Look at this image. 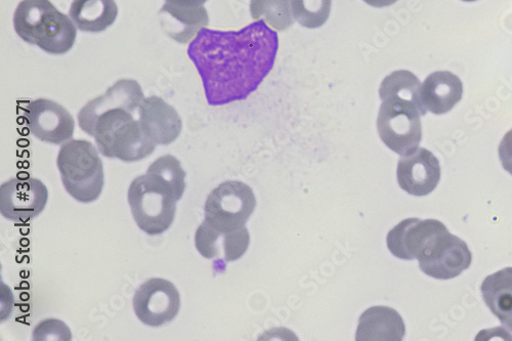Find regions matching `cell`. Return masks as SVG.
I'll return each mask as SVG.
<instances>
[{
    "mask_svg": "<svg viewBox=\"0 0 512 341\" xmlns=\"http://www.w3.org/2000/svg\"><path fill=\"white\" fill-rule=\"evenodd\" d=\"M387 243L394 257L404 261L418 260L420 270L432 278L456 271L467 247L443 223L414 218L402 221L391 230Z\"/></svg>",
    "mask_w": 512,
    "mask_h": 341,
    "instance_id": "3957f363",
    "label": "cell"
},
{
    "mask_svg": "<svg viewBox=\"0 0 512 341\" xmlns=\"http://www.w3.org/2000/svg\"><path fill=\"white\" fill-rule=\"evenodd\" d=\"M33 339L45 340H71L72 334L68 326L62 321L49 319L41 321L34 329Z\"/></svg>",
    "mask_w": 512,
    "mask_h": 341,
    "instance_id": "d4e9b609",
    "label": "cell"
},
{
    "mask_svg": "<svg viewBox=\"0 0 512 341\" xmlns=\"http://www.w3.org/2000/svg\"><path fill=\"white\" fill-rule=\"evenodd\" d=\"M195 245L203 258L208 260L221 258L224 249V233L204 221L196 231Z\"/></svg>",
    "mask_w": 512,
    "mask_h": 341,
    "instance_id": "603a6c76",
    "label": "cell"
},
{
    "mask_svg": "<svg viewBox=\"0 0 512 341\" xmlns=\"http://www.w3.org/2000/svg\"><path fill=\"white\" fill-rule=\"evenodd\" d=\"M57 164L68 194L81 203L99 199L104 188L103 162L87 140H71L59 152Z\"/></svg>",
    "mask_w": 512,
    "mask_h": 341,
    "instance_id": "5b68a950",
    "label": "cell"
},
{
    "mask_svg": "<svg viewBox=\"0 0 512 341\" xmlns=\"http://www.w3.org/2000/svg\"><path fill=\"white\" fill-rule=\"evenodd\" d=\"M142 177L151 188L177 201L185 193L186 173L181 162L173 155H164L155 160Z\"/></svg>",
    "mask_w": 512,
    "mask_h": 341,
    "instance_id": "ac0fdd59",
    "label": "cell"
},
{
    "mask_svg": "<svg viewBox=\"0 0 512 341\" xmlns=\"http://www.w3.org/2000/svg\"><path fill=\"white\" fill-rule=\"evenodd\" d=\"M181 296L177 287L165 279L153 278L142 284L134 296V310L139 320L150 327H160L177 318Z\"/></svg>",
    "mask_w": 512,
    "mask_h": 341,
    "instance_id": "9c48e42d",
    "label": "cell"
},
{
    "mask_svg": "<svg viewBox=\"0 0 512 341\" xmlns=\"http://www.w3.org/2000/svg\"><path fill=\"white\" fill-rule=\"evenodd\" d=\"M165 2L179 7H202L207 0H165Z\"/></svg>",
    "mask_w": 512,
    "mask_h": 341,
    "instance_id": "4316f807",
    "label": "cell"
},
{
    "mask_svg": "<svg viewBox=\"0 0 512 341\" xmlns=\"http://www.w3.org/2000/svg\"><path fill=\"white\" fill-rule=\"evenodd\" d=\"M140 121L145 135L156 145L174 143L183 129L182 119L175 108L156 96L142 102Z\"/></svg>",
    "mask_w": 512,
    "mask_h": 341,
    "instance_id": "4fadbf2b",
    "label": "cell"
},
{
    "mask_svg": "<svg viewBox=\"0 0 512 341\" xmlns=\"http://www.w3.org/2000/svg\"><path fill=\"white\" fill-rule=\"evenodd\" d=\"M24 118L31 134L42 142L61 145L73 137V117L54 101L38 99L30 102L24 109Z\"/></svg>",
    "mask_w": 512,
    "mask_h": 341,
    "instance_id": "8fae6325",
    "label": "cell"
},
{
    "mask_svg": "<svg viewBox=\"0 0 512 341\" xmlns=\"http://www.w3.org/2000/svg\"><path fill=\"white\" fill-rule=\"evenodd\" d=\"M462 2H465V3H475V2H478V0H462Z\"/></svg>",
    "mask_w": 512,
    "mask_h": 341,
    "instance_id": "f1b7e54d",
    "label": "cell"
},
{
    "mask_svg": "<svg viewBox=\"0 0 512 341\" xmlns=\"http://www.w3.org/2000/svg\"><path fill=\"white\" fill-rule=\"evenodd\" d=\"M364 2L373 8H387L393 6L398 0H364Z\"/></svg>",
    "mask_w": 512,
    "mask_h": 341,
    "instance_id": "83f0119b",
    "label": "cell"
},
{
    "mask_svg": "<svg viewBox=\"0 0 512 341\" xmlns=\"http://www.w3.org/2000/svg\"><path fill=\"white\" fill-rule=\"evenodd\" d=\"M127 199L138 227L148 235H161L175 222L177 200L148 186L142 176L131 184Z\"/></svg>",
    "mask_w": 512,
    "mask_h": 341,
    "instance_id": "ba28073f",
    "label": "cell"
},
{
    "mask_svg": "<svg viewBox=\"0 0 512 341\" xmlns=\"http://www.w3.org/2000/svg\"><path fill=\"white\" fill-rule=\"evenodd\" d=\"M159 15L165 34L180 44L193 41L209 23L207 11L203 6L179 7L165 3Z\"/></svg>",
    "mask_w": 512,
    "mask_h": 341,
    "instance_id": "2e32d148",
    "label": "cell"
},
{
    "mask_svg": "<svg viewBox=\"0 0 512 341\" xmlns=\"http://www.w3.org/2000/svg\"><path fill=\"white\" fill-rule=\"evenodd\" d=\"M69 16L79 30L101 33L114 24L118 7L115 0H73Z\"/></svg>",
    "mask_w": 512,
    "mask_h": 341,
    "instance_id": "e0dca14e",
    "label": "cell"
},
{
    "mask_svg": "<svg viewBox=\"0 0 512 341\" xmlns=\"http://www.w3.org/2000/svg\"><path fill=\"white\" fill-rule=\"evenodd\" d=\"M382 102L377 118L379 138L384 145L401 156L414 152L422 140L420 110L411 102Z\"/></svg>",
    "mask_w": 512,
    "mask_h": 341,
    "instance_id": "52a82bcc",
    "label": "cell"
},
{
    "mask_svg": "<svg viewBox=\"0 0 512 341\" xmlns=\"http://www.w3.org/2000/svg\"><path fill=\"white\" fill-rule=\"evenodd\" d=\"M144 99L138 81L118 80L103 96L80 110V129L95 138L100 152L107 158L130 163L143 160L157 146L142 129L140 107Z\"/></svg>",
    "mask_w": 512,
    "mask_h": 341,
    "instance_id": "7a4b0ae2",
    "label": "cell"
},
{
    "mask_svg": "<svg viewBox=\"0 0 512 341\" xmlns=\"http://www.w3.org/2000/svg\"><path fill=\"white\" fill-rule=\"evenodd\" d=\"M256 207L252 189L239 181H228L208 195L205 221L221 233L245 227Z\"/></svg>",
    "mask_w": 512,
    "mask_h": 341,
    "instance_id": "8992f818",
    "label": "cell"
},
{
    "mask_svg": "<svg viewBox=\"0 0 512 341\" xmlns=\"http://www.w3.org/2000/svg\"><path fill=\"white\" fill-rule=\"evenodd\" d=\"M14 28L27 44L52 55L68 53L77 36L70 18L50 0H23L14 15Z\"/></svg>",
    "mask_w": 512,
    "mask_h": 341,
    "instance_id": "277c9868",
    "label": "cell"
},
{
    "mask_svg": "<svg viewBox=\"0 0 512 341\" xmlns=\"http://www.w3.org/2000/svg\"><path fill=\"white\" fill-rule=\"evenodd\" d=\"M250 235L246 227L224 233L223 255L226 262L240 260L248 249Z\"/></svg>",
    "mask_w": 512,
    "mask_h": 341,
    "instance_id": "cb8c5ba5",
    "label": "cell"
},
{
    "mask_svg": "<svg viewBox=\"0 0 512 341\" xmlns=\"http://www.w3.org/2000/svg\"><path fill=\"white\" fill-rule=\"evenodd\" d=\"M420 80L410 71H395L383 79L379 89V96L382 101L401 100L415 104L422 116L426 111L420 98Z\"/></svg>",
    "mask_w": 512,
    "mask_h": 341,
    "instance_id": "ffe728a7",
    "label": "cell"
},
{
    "mask_svg": "<svg viewBox=\"0 0 512 341\" xmlns=\"http://www.w3.org/2000/svg\"><path fill=\"white\" fill-rule=\"evenodd\" d=\"M397 179L402 190L415 197L430 195L441 180V165L429 150L418 148L402 156L398 163Z\"/></svg>",
    "mask_w": 512,
    "mask_h": 341,
    "instance_id": "7c38bea8",
    "label": "cell"
},
{
    "mask_svg": "<svg viewBox=\"0 0 512 341\" xmlns=\"http://www.w3.org/2000/svg\"><path fill=\"white\" fill-rule=\"evenodd\" d=\"M462 96L463 84L460 78L449 71L435 72L421 85V103L426 111L436 115L450 112Z\"/></svg>",
    "mask_w": 512,
    "mask_h": 341,
    "instance_id": "5bb4252c",
    "label": "cell"
},
{
    "mask_svg": "<svg viewBox=\"0 0 512 341\" xmlns=\"http://www.w3.org/2000/svg\"><path fill=\"white\" fill-rule=\"evenodd\" d=\"M406 334L401 315L389 307H373L362 314L357 341H402Z\"/></svg>",
    "mask_w": 512,
    "mask_h": 341,
    "instance_id": "9a60e30c",
    "label": "cell"
},
{
    "mask_svg": "<svg viewBox=\"0 0 512 341\" xmlns=\"http://www.w3.org/2000/svg\"><path fill=\"white\" fill-rule=\"evenodd\" d=\"M250 13L255 21H265L277 31L287 30L294 18L291 0H251Z\"/></svg>",
    "mask_w": 512,
    "mask_h": 341,
    "instance_id": "44dd1931",
    "label": "cell"
},
{
    "mask_svg": "<svg viewBox=\"0 0 512 341\" xmlns=\"http://www.w3.org/2000/svg\"><path fill=\"white\" fill-rule=\"evenodd\" d=\"M481 291L493 315L512 331V267L486 277Z\"/></svg>",
    "mask_w": 512,
    "mask_h": 341,
    "instance_id": "d6986e66",
    "label": "cell"
},
{
    "mask_svg": "<svg viewBox=\"0 0 512 341\" xmlns=\"http://www.w3.org/2000/svg\"><path fill=\"white\" fill-rule=\"evenodd\" d=\"M331 5L332 0H291L294 20L309 29L319 28L327 22Z\"/></svg>",
    "mask_w": 512,
    "mask_h": 341,
    "instance_id": "7402d4cb",
    "label": "cell"
},
{
    "mask_svg": "<svg viewBox=\"0 0 512 341\" xmlns=\"http://www.w3.org/2000/svg\"><path fill=\"white\" fill-rule=\"evenodd\" d=\"M49 191L32 178H15L0 187V213L9 221L27 223L45 210Z\"/></svg>",
    "mask_w": 512,
    "mask_h": 341,
    "instance_id": "30bf717a",
    "label": "cell"
},
{
    "mask_svg": "<svg viewBox=\"0 0 512 341\" xmlns=\"http://www.w3.org/2000/svg\"><path fill=\"white\" fill-rule=\"evenodd\" d=\"M499 158L503 168L512 176V130L504 136L500 143Z\"/></svg>",
    "mask_w": 512,
    "mask_h": 341,
    "instance_id": "484cf974",
    "label": "cell"
},
{
    "mask_svg": "<svg viewBox=\"0 0 512 341\" xmlns=\"http://www.w3.org/2000/svg\"><path fill=\"white\" fill-rule=\"evenodd\" d=\"M278 34L265 21L240 31L204 28L191 42L188 56L203 82L207 103L224 106L246 100L274 68Z\"/></svg>",
    "mask_w": 512,
    "mask_h": 341,
    "instance_id": "6da1fadb",
    "label": "cell"
}]
</instances>
